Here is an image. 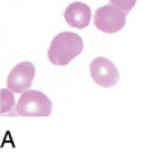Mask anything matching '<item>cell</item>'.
<instances>
[{
  "label": "cell",
  "mask_w": 143,
  "mask_h": 153,
  "mask_svg": "<svg viewBox=\"0 0 143 153\" xmlns=\"http://www.w3.org/2000/svg\"><path fill=\"white\" fill-rule=\"evenodd\" d=\"M83 51V40L79 34L60 32L51 42L48 58L56 66H65L71 63Z\"/></svg>",
  "instance_id": "6da1fadb"
},
{
  "label": "cell",
  "mask_w": 143,
  "mask_h": 153,
  "mask_svg": "<svg viewBox=\"0 0 143 153\" xmlns=\"http://www.w3.org/2000/svg\"><path fill=\"white\" fill-rule=\"evenodd\" d=\"M53 110L51 100L38 91H25L19 101L16 110L11 115H19V117H49Z\"/></svg>",
  "instance_id": "7a4b0ae2"
},
{
  "label": "cell",
  "mask_w": 143,
  "mask_h": 153,
  "mask_svg": "<svg viewBox=\"0 0 143 153\" xmlns=\"http://www.w3.org/2000/svg\"><path fill=\"white\" fill-rule=\"evenodd\" d=\"M126 23V12L114 5H105L96 11L94 25L96 28L105 34L119 32Z\"/></svg>",
  "instance_id": "3957f363"
},
{
  "label": "cell",
  "mask_w": 143,
  "mask_h": 153,
  "mask_svg": "<svg viewBox=\"0 0 143 153\" xmlns=\"http://www.w3.org/2000/svg\"><path fill=\"white\" fill-rule=\"evenodd\" d=\"M89 71L93 80L102 87H112L119 83V71L114 63L105 57L94 58L89 65Z\"/></svg>",
  "instance_id": "277c9868"
},
{
  "label": "cell",
  "mask_w": 143,
  "mask_h": 153,
  "mask_svg": "<svg viewBox=\"0 0 143 153\" xmlns=\"http://www.w3.org/2000/svg\"><path fill=\"white\" fill-rule=\"evenodd\" d=\"M34 75H35V68L32 63L29 61H23L19 63L17 66L12 68V71L8 75L6 86L16 94H23L25 91H28L34 81Z\"/></svg>",
  "instance_id": "5b68a950"
},
{
  "label": "cell",
  "mask_w": 143,
  "mask_h": 153,
  "mask_svg": "<svg viewBox=\"0 0 143 153\" xmlns=\"http://www.w3.org/2000/svg\"><path fill=\"white\" fill-rule=\"evenodd\" d=\"M65 20L72 28H86L91 22V9L82 2H74L65 9Z\"/></svg>",
  "instance_id": "8992f818"
},
{
  "label": "cell",
  "mask_w": 143,
  "mask_h": 153,
  "mask_svg": "<svg viewBox=\"0 0 143 153\" xmlns=\"http://www.w3.org/2000/svg\"><path fill=\"white\" fill-rule=\"evenodd\" d=\"M0 97H2V103H0V110H2V115H9L11 109L14 107V95H12V91L8 89H2L0 91Z\"/></svg>",
  "instance_id": "52a82bcc"
},
{
  "label": "cell",
  "mask_w": 143,
  "mask_h": 153,
  "mask_svg": "<svg viewBox=\"0 0 143 153\" xmlns=\"http://www.w3.org/2000/svg\"><path fill=\"white\" fill-rule=\"evenodd\" d=\"M135 2H137V0H111V5L117 6L119 9L125 11L126 14H128V12H129V11H131V9L134 8Z\"/></svg>",
  "instance_id": "ba28073f"
}]
</instances>
